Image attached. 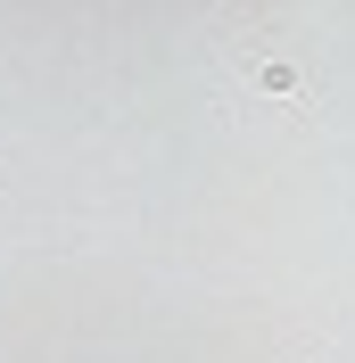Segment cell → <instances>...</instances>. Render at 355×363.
I'll return each instance as SVG.
<instances>
[{
	"mask_svg": "<svg viewBox=\"0 0 355 363\" xmlns=\"http://www.w3.org/2000/svg\"><path fill=\"white\" fill-rule=\"evenodd\" d=\"M231 91H240V108H273L306 124L322 108V67L289 33H248V42H231Z\"/></svg>",
	"mask_w": 355,
	"mask_h": 363,
	"instance_id": "1",
	"label": "cell"
}]
</instances>
